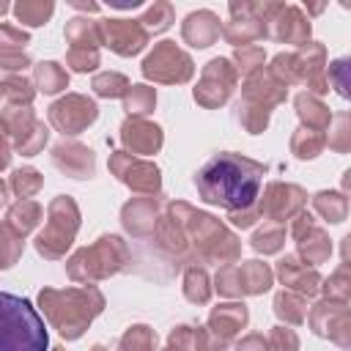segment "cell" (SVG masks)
I'll use <instances>...</instances> for the list:
<instances>
[{
	"mask_svg": "<svg viewBox=\"0 0 351 351\" xmlns=\"http://www.w3.org/2000/svg\"><path fill=\"white\" fill-rule=\"evenodd\" d=\"M49 337L30 299L0 291V351H47Z\"/></svg>",
	"mask_w": 351,
	"mask_h": 351,
	"instance_id": "obj_1",
	"label": "cell"
},
{
	"mask_svg": "<svg viewBox=\"0 0 351 351\" xmlns=\"http://www.w3.org/2000/svg\"><path fill=\"white\" fill-rule=\"evenodd\" d=\"M208 173L222 176V184H206L200 186L203 197L211 203H222V206H241L250 203L255 189H258V176L261 167L247 162V159H230V156H217L214 162L206 165Z\"/></svg>",
	"mask_w": 351,
	"mask_h": 351,
	"instance_id": "obj_2",
	"label": "cell"
}]
</instances>
